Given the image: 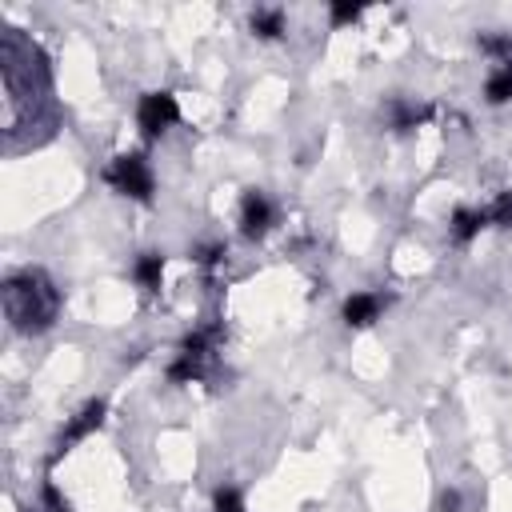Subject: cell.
<instances>
[{"label": "cell", "instance_id": "7", "mask_svg": "<svg viewBox=\"0 0 512 512\" xmlns=\"http://www.w3.org/2000/svg\"><path fill=\"white\" fill-rule=\"evenodd\" d=\"M212 364H216V356H204V352H188V348H176V356L168 360L164 376H168V384H196V380H204V376L212 372Z\"/></svg>", "mask_w": 512, "mask_h": 512}, {"label": "cell", "instance_id": "15", "mask_svg": "<svg viewBox=\"0 0 512 512\" xmlns=\"http://www.w3.org/2000/svg\"><path fill=\"white\" fill-rule=\"evenodd\" d=\"M484 216H488V228H512V192H496L484 204Z\"/></svg>", "mask_w": 512, "mask_h": 512}, {"label": "cell", "instance_id": "20", "mask_svg": "<svg viewBox=\"0 0 512 512\" xmlns=\"http://www.w3.org/2000/svg\"><path fill=\"white\" fill-rule=\"evenodd\" d=\"M36 512H44V508H36Z\"/></svg>", "mask_w": 512, "mask_h": 512}, {"label": "cell", "instance_id": "19", "mask_svg": "<svg viewBox=\"0 0 512 512\" xmlns=\"http://www.w3.org/2000/svg\"><path fill=\"white\" fill-rule=\"evenodd\" d=\"M460 508H464V496L456 488H444L440 492V512H460Z\"/></svg>", "mask_w": 512, "mask_h": 512}, {"label": "cell", "instance_id": "10", "mask_svg": "<svg viewBox=\"0 0 512 512\" xmlns=\"http://www.w3.org/2000/svg\"><path fill=\"white\" fill-rule=\"evenodd\" d=\"M248 28H252L256 40H280V36L288 32V16H284V8L264 4V8H256V12L248 16Z\"/></svg>", "mask_w": 512, "mask_h": 512}, {"label": "cell", "instance_id": "3", "mask_svg": "<svg viewBox=\"0 0 512 512\" xmlns=\"http://www.w3.org/2000/svg\"><path fill=\"white\" fill-rule=\"evenodd\" d=\"M104 416H108V400L104 396H96V400H84L68 420H64V428L56 432V440H52V452H48V468L52 464H60L80 440H88L100 424H104Z\"/></svg>", "mask_w": 512, "mask_h": 512}, {"label": "cell", "instance_id": "6", "mask_svg": "<svg viewBox=\"0 0 512 512\" xmlns=\"http://www.w3.org/2000/svg\"><path fill=\"white\" fill-rule=\"evenodd\" d=\"M384 308H388V292H380V288H364V292L344 296V304H340V320H344L348 328H368V324H376V320L384 316Z\"/></svg>", "mask_w": 512, "mask_h": 512}, {"label": "cell", "instance_id": "16", "mask_svg": "<svg viewBox=\"0 0 512 512\" xmlns=\"http://www.w3.org/2000/svg\"><path fill=\"white\" fill-rule=\"evenodd\" d=\"M212 512H248L244 492H240V488H232V484L216 488V492H212Z\"/></svg>", "mask_w": 512, "mask_h": 512}, {"label": "cell", "instance_id": "12", "mask_svg": "<svg viewBox=\"0 0 512 512\" xmlns=\"http://www.w3.org/2000/svg\"><path fill=\"white\" fill-rule=\"evenodd\" d=\"M476 48H480L496 68H512V36H504V32H480V36H476Z\"/></svg>", "mask_w": 512, "mask_h": 512}, {"label": "cell", "instance_id": "13", "mask_svg": "<svg viewBox=\"0 0 512 512\" xmlns=\"http://www.w3.org/2000/svg\"><path fill=\"white\" fill-rule=\"evenodd\" d=\"M484 100H488L492 108H500V104L512 100V68H492V72H488V80H484Z\"/></svg>", "mask_w": 512, "mask_h": 512}, {"label": "cell", "instance_id": "4", "mask_svg": "<svg viewBox=\"0 0 512 512\" xmlns=\"http://www.w3.org/2000/svg\"><path fill=\"white\" fill-rule=\"evenodd\" d=\"M176 120H180V104H176V96H172V92L152 88V92H144V96L136 100V124H140V132H144L148 140L164 136Z\"/></svg>", "mask_w": 512, "mask_h": 512}, {"label": "cell", "instance_id": "14", "mask_svg": "<svg viewBox=\"0 0 512 512\" xmlns=\"http://www.w3.org/2000/svg\"><path fill=\"white\" fill-rule=\"evenodd\" d=\"M192 260H196V268L216 272V268H224V260H228V244H224V240H204V244L192 248Z\"/></svg>", "mask_w": 512, "mask_h": 512}, {"label": "cell", "instance_id": "18", "mask_svg": "<svg viewBox=\"0 0 512 512\" xmlns=\"http://www.w3.org/2000/svg\"><path fill=\"white\" fill-rule=\"evenodd\" d=\"M40 508H44V512H72L68 496H60V488H56L52 480L40 484Z\"/></svg>", "mask_w": 512, "mask_h": 512}, {"label": "cell", "instance_id": "5", "mask_svg": "<svg viewBox=\"0 0 512 512\" xmlns=\"http://www.w3.org/2000/svg\"><path fill=\"white\" fill-rule=\"evenodd\" d=\"M240 236L244 240H264L272 228H276V204H272V196L268 192H260V188H248L244 196H240Z\"/></svg>", "mask_w": 512, "mask_h": 512}, {"label": "cell", "instance_id": "9", "mask_svg": "<svg viewBox=\"0 0 512 512\" xmlns=\"http://www.w3.org/2000/svg\"><path fill=\"white\" fill-rule=\"evenodd\" d=\"M428 120H432V104H416V100H392L388 104V128L392 132H412Z\"/></svg>", "mask_w": 512, "mask_h": 512}, {"label": "cell", "instance_id": "11", "mask_svg": "<svg viewBox=\"0 0 512 512\" xmlns=\"http://www.w3.org/2000/svg\"><path fill=\"white\" fill-rule=\"evenodd\" d=\"M132 280L140 292H160L164 284V252H140L132 260Z\"/></svg>", "mask_w": 512, "mask_h": 512}, {"label": "cell", "instance_id": "2", "mask_svg": "<svg viewBox=\"0 0 512 512\" xmlns=\"http://www.w3.org/2000/svg\"><path fill=\"white\" fill-rule=\"evenodd\" d=\"M104 184L136 204H152V192H156V176H152V164L144 152H120L104 164Z\"/></svg>", "mask_w": 512, "mask_h": 512}, {"label": "cell", "instance_id": "8", "mask_svg": "<svg viewBox=\"0 0 512 512\" xmlns=\"http://www.w3.org/2000/svg\"><path fill=\"white\" fill-rule=\"evenodd\" d=\"M484 228H488L484 208H468V204H460V208L448 216V240H452L456 248H468Z\"/></svg>", "mask_w": 512, "mask_h": 512}, {"label": "cell", "instance_id": "17", "mask_svg": "<svg viewBox=\"0 0 512 512\" xmlns=\"http://www.w3.org/2000/svg\"><path fill=\"white\" fill-rule=\"evenodd\" d=\"M360 16H364V8L352 4V0H336V4H328V20H332V28H348V24H356Z\"/></svg>", "mask_w": 512, "mask_h": 512}, {"label": "cell", "instance_id": "1", "mask_svg": "<svg viewBox=\"0 0 512 512\" xmlns=\"http://www.w3.org/2000/svg\"><path fill=\"white\" fill-rule=\"evenodd\" d=\"M4 316L16 332H48L60 316V288L52 284V276L44 268H16L4 276Z\"/></svg>", "mask_w": 512, "mask_h": 512}]
</instances>
